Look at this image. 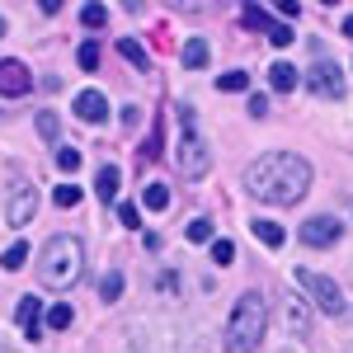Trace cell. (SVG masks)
I'll list each match as a JSON object with an SVG mask.
<instances>
[{"mask_svg":"<svg viewBox=\"0 0 353 353\" xmlns=\"http://www.w3.org/2000/svg\"><path fill=\"white\" fill-rule=\"evenodd\" d=\"M245 189L273 208H288L311 189V161H301L292 151H269L245 170Z\"/></svg>","mask_w":353,"mask_h":353,"instance_id":"cell-1","label":"cell"},{"mask_svg":"<svg viewBox=\"0 0 353 353\" xmlns=\"http://www.w3.org/2000/svg\"><path fill=\"white\" fill-rule=\"evenodd\" d=\"M264 330H269V311L259 292H245L231 316H226V353H254L264 344Z\"/></svg>","mask_w":353,"mask_h":353,"instance_id":"cell-2","label":"cell"},{"mask_svg":"<svg viewBox=\"0 0 353 353\" xmlns=\"http://www.w3.org/2000/svg\"><path fill=\"white\" fill-rule=\"evenodd\" d=\"M85 269V250L76 236H52V241L38 250V278L48 288H71Z\"/></svg>","mask_w":353,"mask_h":353,"instance_id":"cell-3","label":"cell"},{"mask_svg":"<svg viewBox=\"0 0 353 353\" xmlns=\"http://www.w3.org/2000/svg\"><path fill=\"white\" fill-rule=\"evenodd\" d=\"M292 278H297V288L316 301L325 316H349V297H344V288H339L334 278H325V273H316V269H297Z\"/></svg>","mask_w":353,"mask_h":353,"instance_id":"cell-4","label":"cell"},{"mask_svg":"<svg viewBox=\"0 0 353 353\" xmlns=\"http://www.w3.org/2000/svg\"><path fill=\"white\" fill-rule=\"evenodd\" d=\"M179 170L189 174V179H203L208 170H212V156H208V141L198 132H179Z\"/></svg>","mask_w":353,"mask_h":353,"instance_id":"cell-5","label":"cell"},{"mask_svg":"<svg viewBox=\"0 0 353 353\" xmlns=\"http://www.w3.org/2000/svg\"><path fill=\"white\" fill-rule=\"evenodd\" d=\"M33 212H38V193L28 189V184H14L10 189V203H5V221L10 226H28Z\"/></svg>","mask_w":353,"mask_h":353,"instance_id":"cell-6","label":"cell"},{"mask_svg":"<svg viewBox=\"0 0 353 353\" xmlns=\"http://www.w3.org/2000/svg\"><path fill=\"white\" fill-rule=\"evenodd\" d=\"M306 85H311L316 94H325V99H339V94H344V76H339V66H330V61H316V66L306 71Z\"/></svg>","mask_w":353,"mask_h":353,"instance_id":"cell-7","label":"cell"},{"mask_svg":"<svg viewBox=\"0 0 353 353\" xmlns=\"http://www.w3.org/2000/svg\"><path fill=\"white\" fill-rule=\"evenodd\" d=\"M33 90V76H28L24 61H0V94H10V99H19V94H28Z\"/></svg>","mask_w":353,"mask_h":353,"instance_id":"cell-8","label":"cell"},{"mask_svg":"<svg viewBox=\"0 0 353 353\" xmlns=\"http://www.w3.org/2000/svg\"><path fill=\"white\" fill-rule=\"evenodd\" d=\"M339 241V221L334 217H311L301 221V245H316V250H325V245Z\"/></svg>","mask_w":353,"mask_h":353,"instance_id":"cell-9","label":"cell"},{"mask_svg":"<svg viewBox=\"0 0 353 353\" xmlns=\"http://www.w3.org/2000/svg\"><path fill=\"white\" fill-rule=\"evenodd\" d=\"M76 118H85V123H104V118H109V99H104L99 90H81V94H76Z\"/></svg>","mask_w":353,"mask_h":353,"instance_id":"cell-10","label":"cell"},{"mask_svg":"<svg viewBox=\"0 0 353 353\" xmlns=\"http://www.w3.org/2000/svg\"><path fill=\"white\" fill-rule=\"evenodd\" d=\"M118 184H123V170L118 165H99V179H94V193L104 198V203H118Z\"/></svg>","mask_w":353,"mask_h":353,"instance_id":"cell-11","label":"cell"},{"mask_svg":"<svg viewBox=\"0 0 353 353\" xmlns=\"http://www.w3.org/2000/svg\"><path fill=\"white\" fill-rule=\"evenodd\" d=\"M250 231H254V241L269 245V250H278V245L288 241V231H283L278 221H269V217H254V221H250Z\"/></svg>","mask_w":353,"mask_h":353,"instance_id":"cell-12","label":"cell"},{"mask_svg":"<svg viewBox=\"0 0 353 353\" xmlns=\"http://www.w3.org/2000/svg\"><path fill=\"white\" fill-rule=\"evenodd\" d=\"M19 330H24L28 339H38V330H43V316H38V297H19Z\"/></svg>","mask_w":353,"mask_h":353,"instance_id":"cell-13","label":"cell"},{"mask_svg":"<svg viewBox=\"0 0 353 353\" xmlns=\"http://www.w3.org/2000/svg\"><path fill=\"white\" fill-rule=\"evenodd\" d=\"M297 76H301V71H297V66H288V61H273V66H269V85H273V90H283V94L297 90Z\"/></svg>","mask_w":353,"mask_h":353,"instance_id":"cell-14","label":"cell"},{"mask_svg":"<svg viewBox=\"0 0 353 353\" xmlns=\"http://www.w3.org/2000/svg\"><path fill=\"white\" fill-rule=\"evenodd\" d=\"M118 52L128 57V61H132L137 71H151V57H146V48H141L137 38H118Z\"/></svg>","mask_w":353,"mask_h":353,"instance_id":"cell-15","label":"cell"},{"mask_svg":"<svg viewBox=\"0 0 353 353\" xmlns=\"http://www.w3.org/2000/svg\"><path fill=\"white\" fill-rule=\"evenodd\" d=\"M179 57H184V66H189V71H203V66H208V43H203V38H189Z\"/></svg>","mask_w":353,"mask_h":353,"instance_id":"cell-16","label":"cell"},{"mask_svg":"<svg viewBox=\"0 0 353 353\" xmlns=\"http://www.w3.org/2000/svg\"><path fill=\"white\" fill-rule=\"evenodd\" d=\"M141 208L165 212V208H170V189H165V184H146V189H141Z\"/></svg>","mask_w":353,"mask_h":353,"instance_id":"cell-17","label":"cell"},{"mask_svg":"<svg viewBox=\"0 0 353 353\" xmlns=\"http://www.w3.org/2000/svg\"><path fill=\"white\" fill-rule=\"evenodd\" d=\"M24 259H28V245H24V241H14L10 250H5V254H0V269L14 273V269H24Z\"/></svg>","mask_w":353,"mask_h":353,"instance_id":"cell-18","label":"cell"},{"mask_svg":"<svg viewBox=\"0 0 353 353\" xmlns=\"http://www.w3.org/2000/svg\"><path fill=\"white\" fill-rule=\"evenodd\" d=\"M217 90H221V94H236V90H250V76H245V71H226V76H217Z\"/></svg>","mask_w":353,"mask_h":353,"instance_id":"cell-19","label":"cell"},{"mask_svg":"<svg viewBox=\"0 0 353 353\" xmlns=\"http://www.w3.org/2000/svg\"><path fill=\"white\" fill-rule=\"evenodd\" d=\"M184 236H189L193 245H203V241H212V221L208 217H193L189 226H184Z\"/></svg>","mask_w":353,"mask_h":353,"instance_id":"cell-20","label":"cell"},{"mask_svg":"<svg viewBox=\"0 0 353 353\" xmlns=\"http://www.w3.org/2000/svg\"><path fill=\"white\" fill-rule=\"evenodd\" d=\"M99 297H104V301H118V297H123V273H118V269L104 273V283H99Z\"/></svg>","mask_w":353,"mask_h":353,"instance_id":"cell-21","label":"cell"},{"mask_svg":"<svg viewBox=\"0 0 353 353\" xmlns=\"http://www.w3.org/2000/svg\"><path fill=\"white\" fill-rule=\"evenodd\" d=\"M81 24L85 28H104V24H109V10H104V5H85V10H81Z\"/></svg>","mask_w":353,"mask_h":353,"instance_id":"cell-22","label":"cell"},{"mask_svg":"<svg viewBox=\"0 0 353 353\" xmlns=\"http://www.w3.org/2000/svg\"><path fill=\"white\" fill-rule=\"evenodd\" d=\"M264 38H269L273 48H288V43H292V28L283 24V19H273V24H269V28H264Z\"/></svg>","mask_w":353,"mask_h":353,"instance_id":"cell-23","label":"cell"},{"mask_svg":"<svg viewBox=\"0 0 353 353\" xmlns=\"http://www.w3.org/2000/svg\"><path fill=\"white\" fill-rule=\"evenodd\" d=\"M241 19H245V28H269L273 19H269V10H259V5H245L241 10Z\"/></svg>","mask_w":353,"mask_h":353,"instance_id":"cell-24","label":"cell"},{"mask_svg":"<svg viewBox=\"0 0 353 353\" xmlns=\"http://www.w3.org/2000/svg\"><path fill=\"white\" fill-rule=\"evenodd\" d=\"M71 316H76V311H71L66 301H57L52 311H48V330H66V325H71Z\"/></svg>","mask_w":353,"mask_h":353,"instance_id":"cell-25","label":"cell"},{"mask_svg":"<svg viewBox=\"0 0 353 353\" xmlns=\"http://www.w3.org/2000/svg\"><path fill=\"white\" fill-rule=\"evenodd\" d=\"M57 170H66V174L81 170V151L76 146H57Z\"/></svg>","mask_w":353,"mask_h":353,"instance_id":"cell-26","label":"cell"},{"mask_svg":"<svg viewBox=\"0 0 353 353\" xmlns=\"http://www.w3.org/2000/svg\"><path fill=\"white\" fill-rule=\"evenodd\" d=\"M52 203H57V208H76V203H81V189H76V184H57Z\"/></svg>","mask_w":353,"mask_h":353,"instance_id":"cell-27","label":"cell"},{"mask_svg":"<svg viewBox=\"0 0 353 353\" xmlns=\"http://www.w3.org/2000/svg\"><path fill=\"white\" fill-rule=\"evenodd\" d=\"M76 57H81V66H85V71H94V66H99V43H94V38H85Z\"/></svg>","mask_w":353,"mask_h":353,"instance_id":"cell-28","label":"cell"},{"mask_svg":"<svg viewBox=\"0 0 353 353\" xmlns=\"http://www.w3.org/2000/svg\"><path fill=\"white\" fill-rule=\"evenodd\" d=\"M156 156H161V123H156V128H151V137L141 141V161H156Z\"/></svg>","mask_w":353,"mask_h":353,"instance_id":"cell-29","label":"cell"},{"mask_svg":"<svg viewBox=\"0 0 353 353\" xmlns=\"http://www.w3.org/2000/svg\"><path fill=\"white\" fill-rule=\"evenodd\" d=\"M38 132L48 137V141H57V132H61V123H57V113H38Z\"/></svg>","mask_w":353,"mask_h":353,"instance_id":"cell-30","label":"cell"},{"mask_svg":"<svg viewBox=\"0 0 353 353\" xmlns=\"http://www.w3.org/2000/svg\"><path fill=\"white\" fill-rule=\"evenodd\" d=\"M236 259V245L231 241H212V264H231Z\"/></svg>","mask_w":353,"mask_h":353,"instance_id":"cell-31","label":"cell"},{"mask_svg":"<svg viewBox=\"0 0 353 353\" xmlns=\"http://www.w3.org/2000/svg\"><path fill=\"white\" fill-rule=\"evenodd\" d=\"M118 221L123 226H141V212H137L132 203H118Z\"/></svg>","mask_w":353,"mask_h":353,"instance_id":"cell-32","label":"cell"},{"mask_svg":"<svg viewBox=\"0 0 353 353\" xmlns=\"http://www.w3.org/2000/svg\"><path fill=\"white\" fill-rule=\"evenodd\" d=\"M278 14H283V24H288V19H297V14H301V5H297V0H278Z\"/></svg>","mask_w":353,"mask_h":353,"instance_id":"cell-33","label":"cell"},{"mask_svg":"<svg viewBox=\"0 0 353 353\" xmlns=\"http://www.w3.org/2000/svg\"><path fill=\"white\" fill-rule=\"evenodd\" d=\"M250 113L264 118V113H269V99H264V94H250Z\"/></svg>","mask_w":353,"mask_h":353,"instance_id":"cell-34","label":"cell"},{"mask_svg":"<svg viewBox=\"0 0 353 353\" xmlns=\"http://www.w3.org/2000/svg\"><path fill=\"white\" fill-rule=\"evenodd\" d=\"M292 330H306V306H292Z\"/></svg>","mask_w":353,"mask_h":353,"instance_id":"cell-35","label":"cell"},{"mask_svg":"<svg viewBox=\"0 0 353 353\" xmlns=\"http://www.w3.org/2000/svg\"><path fill=\"white\" fill-rule=\"evenodd\" d=\"M344 38H353V14H349V19H344Z\"/></svg>","mask_w":353,"mask_h":353,"instance_id":"cell-36","label":"cell"},{"mask_svg":"<svg viewBox=\"0 0 353 353\" xmlns=\"http://www.w3.org/2000/svg\"><path fill=\"white\" fill-rule=\"evenodd\" d=\"M0 38H5V19H0Z\"/></svg>","mask_w":353,"mask_h":353,"instance_id":"cell-37","label":"cell"},{"mask_svg":"<svg viewBox=\"0 0 353 353\" xmlns=\"http://www.w3.org/2000/svg\"><path fill=\"white\" fill-rule=\"evenodd\" d=\"M0 353H14V349H5V344H0Z\"/></svg>","mask_w":353,"mask_h":353,"instance_id":"cell-38","label":"cell"}]
</instances>
